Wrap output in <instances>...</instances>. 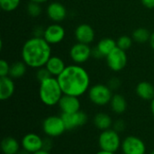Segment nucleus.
<instances>
[{
    "label": "nucleus",
    "instance_id": "obj_33",
    "mask_svg": "<svg viewBox=\"0 0 154 154\" xmlns=\"http://www.w3.org/2000/svg\"><path fill=\"white\" fill-rule=\"evenodd\" d=\"M51 147V142L49 139H45L43 140V149L46 151H49Z\"/></svg>",
    "mask_w": 154,
    "mask_h": 154
},
{
    "label": "nucleus",
    "instance_id": "obj_18",
    "mask_svg": "<svg viewBox=\"0 0 154 154\" xmlns=\"http://www.w3.org/2000/svg\"><path fill=\"white\" fill-rule=\"evenodd\" d=\"M136 94L143 100H152L154 98V87L150 82L142 81L136 87Z\"/></svg>",
    "mask_w": 154,
    "mask_h": 154
},
{
    "label": "nucleus",
    "instance_id": "obj_40",
    "mask_svg": "<svg viewBox=\"0 0 154 154\" xmlns=\"http://www.w3.org/2000/svg\"><path fill=\"white\" fill-rule=\"evenodd\" d=\"M150 154H154V150H153V151H152V152H151V153H150Z\"/></svg>",
    "mask_w": 154,
    "mask_h": 154
},
{
    "label": "nucleus",
    "instance_id": "obj_39",
    "mask_svg": "<svg viewBox=\"0 0 154 154\" xmlns=\"http://www.w3.org/2000/svg\"><path fill=\"white\" fill-rule=\"evenodd\" d=\"M17 154H32V153H30L29 152H27V151H25V150H23V149L22 151H19Z\"/></svg>",
    "mask_w": 154,
    "mask_h": 154
},
{
    "label": "nucleus",
    "instance_id": "obj_11",
    "mask_svg": "<svg viewBox=\"0 0 154 154\" xmlns=\"http://www.w3.org/2000/svg\"><path fill=\"white\" fill-rule=\"evenodd\" d=\"M60 116L63 119L67 130H73L83 126L88 121L87 115L82 111H79L73 114H62Z\"/></svg>",
    "mask_w": 154,
    "mask_h": 154
},
{
    "label": "nucleus",
    "instance_id": "obj_25",
    "mask_svg": "<svg viewBox=\"0 0 154 154\" xmlns=\"http://www.w3.org/2000/svg\"><path fill=\"white\" fill-rule=\"evenodd\" d=\"M20 1L21 0H0V7L5 12H12L19 6Z\"/></svg>",
    "mask_w": 154,
    "mask_h": 154
},
{
    "label": "nucleus",
    "instance_id": "obj_36",
    "mask_svg": "<svg viewBox=\"0 0 154 154\" xmlns=\"http://www.w3.org/2000/svg\"><path fill=\"white\" fill-rule=\"evenodd\" d=\"M48 0H31V2H34V3H37V4H43V3H46Z\"/></svg>",
    "mask_w": 154,
    "mask_h": 154
},
{
    "label": "nucleus",
    "instance_id": "obj_35",
    "mask_svg": "<svg viewBox=\"0 0 154 154\" xmlns=\"http://www.w3.org/2000/svg\"><path fill=\"white\" fill-rule=\"evenodd\" d=\"M32 154H50V152H49V151L42 149V150H40V151H38V152H34V153Z\"/></svg>",
    "mask_w": 154,
    "mask_h": 154
},
{
    "label": "nucleus",
    "instance_id": "obj_23",
    "mask_svg": "<svg viewBox=\"0 0 154 154\" xmlns=\"http://www.w3.org/2000/svg\"><path fill=\"white\" fill-rule=\"evenodd\" d=\"M26 64L23 61H16L10 65V71L9 77L14 79H20L22 78L26 72Z\"/></svg>",
    "mask_w": 154,
    "mask_h": 154
},
{
    "label": "nucleus",
    "instance_id": "obj_15",
    "mask_svg": "<svg viewBox=\"0 0 154 154\" xmlns=\"http://www.w3.org/2000/svg\"><path fill=\"white\" fill-rule=\"evenodd\" d=\"M46 13H47L48 17L55 23H59V22L63 21L67 16L66 7L59 2L51 3L47 6Z\"/></svg>",
    "mask_w": 154,
    "mask_h": 154
},
{
    "label": "nucleus",
    "instance_id": "obj_32",
    "mask_svg": "<svg viewBox=\"0 0 154 154\" xmlns=\"http://www.w3.org/2000/svg\"><path fill=\"white\" fill-rule=\"evenodd\" d=\"M141 2L145 7H147L149 9L154 8V0H141Z\"/></svg>",
    "mask_w": 154,
    "mask_h": 154
},
{
    "label": "nucleus",
    "instance_id": "obj_6",
    "mask_svg": "<svg viewBox=\"0 0 154 154\" xmlns=\"http://www.w3.org/2000/svg\"><path fill=\"white\" fill-rule=\"evenodd\" d=\"M42 130L50 137H58L64 134L67 129L61 116H51L44 119Z\"/></svg>",
    "mask_w": 154,
    "mask_h": 154
},
{
    "label": "nucleus",
    "instance_id": "obj_17",
    "mask_svg": "<svg viewBox=\"0 0 154 154\" xmlns=\"http://www.w3.org/2000/svg\"><path fill=\"white\" fill-rule=\"evenodd\" d=\"M52 77H59L67 67L63 60L58 56H51L44 66Z\"/></svg>",
    "mask_w": 154,
    "mask_h": 154
},
{
    "label": "nucleus",
    "instance_id": "obj_38",
    "mask_svg": "<svg viewBox=\"0 0 154 154\" xmlns=\"http://www.w3.org/2000/svg\"><path fill=\"white\" fill-rule=\"evenodd\" d=\"M96 154H115L114 152H106V151H99L98 152H97Z\"/></svg>",
    "mask_w": 154,
    "mask_h": 154
},
{
    "label": "nucleus",
    "instance_id": "obj_16",
    "mask_svg": "<svg viewBox=\"0 0 154 154\" xmlns=\"http://www.w3.org/2000/svg\"><path fill=\"white\" fill-rule=\"evenodd\" d=\"M15 86L12 78L1 77L0 78V99L2 101L9 99L14 93Z\"/></svg>",
    "mask_w": 154,
    "mask_h": 154
},
{
    "label": "nucleus",
    "instance_id": "obj_3",
    "mask_svg": "<svg viewBox=\"0 0 154 154\" xmlns=\"http://www.w3.org/2000/svg\"><path fill=\"white\" fill-rule=\"evenodd\" d=\"M63 95L64 94L57 78L51 77L40 82L39 97L44 105L53 106L59 104Z\"/></svg>",
    "mask_w": 154,
    "mask_h": 154
},
{
    "label": "nucleus",
    "instance_id": "obj_10",
    "mask_svg": "<svg viewBox=\"0 0 154 154\" xmlns=\"http://www.w3.org/2000/svg\"><path fill=\"white\" fill-rule=\"evenodd\" d=\"M65 33L66 32L63 26H61L58 23H55L44 29L42 37L48 43L52 45L61 42L65 38Z\"/></svg>",
    "mask_w": 154,
    "mask_h": 154
},
{
    "label": "nucleus",
    "instance_id": "obj_30",
    "mask_svg": "<svg viewBox=\"0 0 154 154\" xmlns=\"http://www.w3.org/2000/svg\"><path fill=\"white\" fill-rule=\"evenodd\" d=\"M107 86H108L111 89H116V88H118L119 86H120V81H119L118 79L113 78V79H110V81H109V83H108Z\"/></svg>",
    "mask_w": 154,
    "mask_h": 154
},
{
    "label": "nucleus",
    "instance_id": "obj_5",
    "mask_svg": "<svg viewBox=\"0 0 154 154\" xmlns=\"http://www.w3.org/2000/svg\"><path fill=\"white\" fill-rule=\"evenodd\" d=\"M112 97V89L104 84H96L88 89L89 100L98 106H104L110 103Z\"/></svg>",
    "mask_w": 154,
    "mask_h": 154
},
{
    "label": "nucleus",
    "instance_id": "obj_8",
    "mask_svg": "<svg viewBox=\"0 0 154 154\" xmlns=\"http://www.w3.org/2000/svg\"><path fill=\"white\" fill-rule=\"evenodd\" d=\"M69 56L74 63L79 65L89 60L92 56V50L88 44L77 42L70 48Z\"/></svg>",
    "mask_w": 154,
    "mask_h": 154
},
{
    "label": "nucleus",
    "instance_id": "obj_20",
    "mask_svg": "<svg viewBox=\"0 0 154 154\" xmlns=\"http://www.w3.org/2000/svg\"><path fill=\"white\" fill-rule=\"evenodd\" d=\"M110 106H111V109L113 112H115L116 114L121 115L125 112L127 108V102L122 95L116 94V95H113L112 97V99L110 101Z\"/></svg>",
    "mask_w": 154,
    "mask_h": 154
},
{
    "label": "nucleus",
    "instance_id": "obj_34",
    "mask_svg": "<svg viewBox=\"0 0 154 154\" xmlns=\"http://www.w3.org/2000/svg\"><path fill=\"white\" fill-rule=\"evenodd\" d=\"M149 42H150V45H151L152 49L154 51V32L151 34V38H150Z\"/></svg>",
    "mask_w": 154,
    "mask_h": 154
},
{
    "label": "nucleus",
    "instance_id": "obj_19",
    "mask_svg": "<svg viewBox=\"0 0 154 154\" xmlns=\"http://www.w3.org/2000/svg\"><path fill=\"white\" fill-rule=\"evenodd\" d=\"M117 47L116 42L111 38H104L100 40L96 47L98 52L102 57H106L112 51H114Z\"/></svg>",
    "mask_w": 154,
    "mask_h": 154
},
{
    "label": "nucleus",
    "instance_id": "obj_9",
    "mask_svg": "<svg viewBox=\"0 0 154 154\" xmlns=\"http://www.w3.org/2000/svg\"><path fill=\"white\" fill-rule=\"evenodd\" d=\"M124 154H145L146 146L144 142L136 136H127L121 145Z\"/></svg>",
    "mask_w": 154,
    "mask_h": 154
},
{
    "label": "nucleus",
    "instance_id": "obj_27",
    "mask_svg": "<svg viewBox=\"0 0 154 154\" xmlns=\"http://www.w3.org/2000/svg\"><path fill=\"white\" fill-rule=\"evenodd\" d=\"M27 13L32 17H37L42 13V7L40 4L30 2L27 5Z\"/></svg>",
    "mask_w": 154,
    "mask_h": 154
},
{
    "label": "nucleus",
    "instance_id": "obj_7",
    "mask_svg": "<svg viewBox=\"0 0 154 154\" xmlns=\"http://www.w3.org/2000/svg\"><path fill=\"white\" fill-rule=\"evenodd\" d=\"M106 63L109 69L115 72L123 70L127 64V55L125 51L116 47L106 57Z\"/></svg>",
    "mask_w": 154,
    "mask_h": 154
},
{
    "label": "nucleus",
    "instance_id": "obj_24",
    "mask_svg": "<svg viewBox=\"0 0 154 154\" xmlns=\"http://www.w3.org/2000/svg\"><path fill=\"white\" fill-rule=\"evenodd\" d=\"M132 37L134 42H136L138 43H144V42L150 41L151 33L145 28H138L134 31Z\"/></svg>",
    "mask_w": 154,
    "mask_h": 154
},
{
    "label": "nucleus",
    "instance_id": "obj_4",
    "mask_svg": "<svg viewBox=\"0 0 154 154\" xmlns=\"http://www.w3.org/2000/svg\"><path fill=\"white\" fill-rule=\"evenodd\" d=\"M98 145L102 151L114 153L117 152L122 145L121 138L118 132L114 129L102 131L98 137Z\"/></svg>",
    "mask_w": 154,
    "mask_h": 154
},
{
    "label": "nucleus",
    "instance_id": "obj_28",
    "mask_svg": "<svg viewBox=\"0 0 154 154\" xmlns=\"http://www.w3.org/2000/svg\"><path fill=\"white\" fill-rule=\"evenodd\" d=\"M36 77H37L38 80H39L40 82H42V81H43V80H45V79L51 78V77H52V76L51 75V73L49 72V70H48L45 67H42V68L38 69V71H37V73H36Z\"/></svg>",
    "mask_w": 154,
    "mask_h": 154
},
{
    "label": "nucleus",
    "instance_id": "obj_21",
    "mask_svg": "<svg viewBox=\"0 0 154 154\" xmlns=\"http://www.w3.org/2000/svg\"><path fill=\"white\" fill-rule=\"evenodd\" d=\"M1 149L4 154H17L20 151V145L16 139L5 137L1 143Z\"/></svg>",
    "mask_w": 154,
    "mask_h": 154
},
{
    "label": "nucleus",
    "instance_id": "obj_1",
    "mask_svg": "<svg viewBox=\"0 0 154 154\" xmlns=\"http://www.w3.org/2000/svg\"><path fill=\"white\" fill-rule=\"evenodd\" d=\"M57 79L64 95L79 97L89 89V75L79 64L67 66Z\"/></svg>",
    "mask_w": 154,
    "mask_h": 154
},
{
    "label": "nucleus",
    "instance_id": "obj_31",
    "mask_svg": "<svg viewBox=\"0 0 154 154\" xmlns=\"http://www.w3.org/2000/svg\"><path fill=\"white\" fill-rule=\"evenodd\" d=\"M125 127V122L122 121V120H118L116 121L115 124H114V130H116V132H122Z\"/></svg>",
    "mask_w": 154,
    "mask_h": 154
},
{
    "label": "nucleus",
    "instance_id": "obj_37",
    "mask_svg": "<svg viewBox=\"0 0 154 154\" xmlns=\"http://www.w3.org/2000/svg\"><path fill=\"white\" fill-rule=\"evenodd\" d=\"M151 110H152V115H153L154 116V98L151 102Z\"/></svg>",
    "mask_w": 154,
    "mask_h": 154
},
{
    "label": "nucleus",
    "instance_id": "obj_14",
    "mask_svg": "<svg viewBox=\"0 0 154 154\" xmlns=\"http://www.w3.org/2000/svg\"><path fill=\"white\" fill-rule=\"evenodd\" d=\"M75 38L78 42L89 44L95 39V31L89 24H79L75 30Z\"/></svg>",
    "mask_w": 154,
    "mask_h": 154
},
{
    "label": "nucleus",
    "instance_id": "obj_2",
    "mask_svg": "<svg viewBox=\"0 0 154 154\" xmlns=\"http://www.w3.org/2000/svg\"><path fill=\"white\" fill-rule=\"evenodd\" d=\"M21 55L27 67L40 69L44 67L51 57V47L43 37L33 36L23 43Z\"/></svg>",
    "mask_w": 154,
    "mask_h": 154
},
{
    "label": "nucleus",
    "instance_id": "obj_13",
    "mask_svg": "<svg viewBox=\"0 0 154 154\" xmlns=\"http://www.w3.org/2000/svg\"><path fill=\"white\" fill-rule=\"evenodd\" d=\"M58 105L62 114H73L80 111V101L78 97L63 95Z\"/></svg>",
    "mask_w": 154,
    "mask_h": 154
},
{
    "label": "nucleus",
    "instance_id": "obj_26",
    "mask_svg": "<svg viewBox=\"0 0 154 154\" xmlns=\"http://www.w3.org/2000/svg\"><path fill=\"white\" fill-rule=\"evenodd\" d=\"M132 44H133V39L127 35H123V36L119 37V39L116 42L117 47L124 50V51L130 49Z\"/></svg>",
    "mask_w": 154,
    "mask_h": 154
},
{
    "label": "nucleus",
    "instance_id": "obj_29",
    "mask_svg": "<svg viewBox=\"0 0 154 154\" xmlns=\"http://www.w3.org/2000/svg\"><path fill=\"white\" fill-rule=\"evenodd\" d=\"M10 71V65L5 60H0V78L1 77H7L9 76Z\"/></svg>",
    "mask_w": 154,
    "mask_h": 154
},
{
    "label": "nucleus",
    "instance_id": "obj_22",
    "mask_svg": "<svg viewBox=\"0 0 154 154\" xmlns=\"http://www.w3.org/2000/svg\"><path fill=\"white\" fill-rule=\"evenodd\" d=\"M94 125L97 129L101 131H105L110 129V127L113 125V122L111 116H108L107 114L98 113L94 117Z\"/></svg>",
    "mask_w": 154,
    "mask_h": 154
},
{
    "label": "nucleus",
    "instance_id": "obj_12",
    "mask_svg": "<svg viewBox=\"0 0 154 154\" xmlns=\"http://www.w3.org/2000/svg\"><path fill=\"white\" fill-rule=\"evenodd\" d=\"M22 147L30 153H34L43 149V140L36 134L30 133L23 136L22 140Z\"/></svg>",
    "mask_w": 154,
    "mask_h": 154
}]
</instances>
